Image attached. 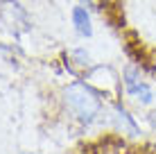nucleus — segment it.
<instances>
[{"instance_id":"f257e3e1","label":"nucleus","mask_w":156,"mask_h":154,"mask_svg":"<svg viewBox=\"0 0 156 154\" xmlns=\"http://www.w3.org/2000/svg\"><path fill=\"white\" fill-rule=\"evenodd\" d=\"M63 104L73 113V118H77L79 123L90 125L102 116L104 102H102L100 93L93 86H88L86 82H73L63 88Z\"/></svg>"},{"instance_id":"f03ea898","label":"nucleus","mask_w":156,"mask_h":154,"mask_svg":"<svg viewBox=\"0 0 156 154\" xmlns=\"http://www.w3.org/2000/svg\"><path fill=\"white\" fill-rule=\"evenodd\" d=\"M88 86H93L98 93L104 95H120V86H122V79L115 75V70L111 66H104V63H98V66H90L86 70V79H84Z\"/></svg>"},{"instance_id":"7ed1b4c3","label":"nucleus","mask_w":156,"mask_h":154,"mask_svg":"<svg viewBox=\"0 0 156 154\" xmlns=\"http://www.w3.org/2000/svg\"><path fill=\"white\" fill-rule=\"evenodd\" d=\"M122 86H125V93L129 98H133L136 102H140V104L154 102V88L140 75V70H136L133 66H127L122 70Z\"/></svg>"},{"instance_id":"20e7f679","label":"nucleus","mask_w":156,"mask_h":154,"mask_svg":"<svg viewBox=\"0 0 156 154\" xmlns=\"http://www.w3.org/2000/svg\"><path fill=\"white\" fill-rule=\"evenodd\" d=\"M113 120H115V127L122 131V134H129V136H138L140 134L138 123L133 120V116L129 113L120 102H115V107H113Z\"/></svg>"},{"instance_id":"39448f33","label":"nucleus","mask_w":156,"mask_h":154,"mask_svg":"<svg viewBox=\"0 0 156 154\" xmlns=\"http://www.w3.org/2000/svg\"><path fill=\"white\" fill-rule=\"evenodd\" d=\"M73 25H75V32H77L79 36H84V39H88V36H93V23H90V14L88 9L84 7V5H77V7H73Z\"/></svg>"},{"instance_id":"423d86ee","label":"nucleus","mask_w":156,"mask_h":154,"mask_svg":"<svg viewBox=\"0 0 156 154\" xmlns=\"http://www.w3.org/2000/svg\"><path fill=\"white\" fill-rule=\"evenodd\" d=\"M149 123H152V127H154V131H156V111H154L152 116H149Z\"/></svg>"},{"instance_id":"0eeeda50","label":"nucleus","mask_w":156,"mask_h":154,"mask_svg":"<svg viewBox=\"0 0 156 154\" xmlns=\"http://www.w3.org/2000/svg\"><path fill=\"white\" fill-rule=\"evenodd\" d=\"M23 154H36V152H23Z\"/></svg>"}]
</instances>
